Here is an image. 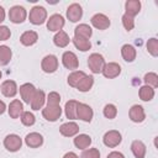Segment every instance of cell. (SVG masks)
Masks as SVG:
<instances>
[{"label": "cell", "mask_w": 158, "mask_h": 158, "mask_svg": "<svg viewBox=\"0 0 158 158\" xmlns=\"http://www.w3.org/2000/svg\"><path fill=\"white\" fill-rule=\"evenodd\" d=\"M131 151H132L135 158H144V157H146L147 148H146V144H144L142 141L135 139V141L131 143Z\"/></svg>", "instance_id": "cell-25"}, {"label": "cell", "mask_w": 158, "mask_h": 158, "mask_svg": "<svg viewBox=\"0 0 158 158\" xmlns=\"http://www.w3.org/2000/svg\"><path fill=\"white\" fill-rule=\"evenodd\" d=\"M143 80H144L146 85H149V86H152L153 89H156V88L158 86V75H157L156 73H153V72L146 73Z\"/></svg>", "instance_id": "cell-37"}, {"label": "cell", "mask_w": 158, "mask_h": 158, "mask_svg": "<svg viewBox=\"0 0 158 158\" xmlns=\"http://www.w3.org/2000/svg\"><path fill=\"white\" fill-rule=\"evenodd\" d=\"M77 100H68L64 105V114L65 117L69 120H77V106H78Z\"/></svg>", "instance_id": "cell-28"}, {"label": "cell", "mask_w": 158, "mask_h": 158, "mask_svg": "<svg viewBox=\"0 0 158 158\" xmlns=\"http://www.w3.org/2000/svg\"><path fill=\"white\" fill-rule=\"evenodd\" d=\"M80 158H100V152L98 148H86L81 152Z\"/></svg>", "instance_id": "cell-39"}, {"label": "cell", "mask_w": 158, "mask_h": 158, "mask_svg": "<svg viewBox=\"0 0 158 158\" xmlns=\"http://www.w3.org/2000/svg\"><path fill=\"white\" fill-rule=\"evenodd\" d=\"M4 20H5V10H4V7L0 5V23H1Z\"/></svg>", "instance_id": "cell-45"}, {"label": "cell", "mask_w": 158, "mask_h": 158, "mask_svg": "<svg viewBox=\"0 0 158 158\" xmlns=\"http://www.w3.org/2000/svg\"><path fill=\"white\" fill-rule=\"evenodd\" d=\"M44 101H46V94L43 90H36L30 105H31V109L35 110V111H38L40 109H43V105H44Z\"/></svg>", "instance_id": "cell-20"}, {"label": "cell", "mask_w": 158, "mask_h": 158, "mask_svg": "<svg viewBox=\"0 0 158 158\" xmlns=\"http://www.w3.org/2000/svg\"><path fill=\"white\" fill-rule=\"evenodd\" d=\"M11 57H12V52L10 49V47L2 44L0 46V65L4 67V65H7L11 60Z\"/></svg>", "instance_id": "cell-32"}, {"label": "cell", "mask_w": 158, "mask_h": 158, "mask_svg": "<svg viewBox=\"0 0 158 158\" xmlns=\"http://www.w3.org/2000/svg\"><path fill=\"white\" fill-rule=\"evenodd\" d=\"M41 68L44 73H54L58 69V58L54 54H47L41 62Z\"/></svg>", "instance_id": "cell-7"}, {"label": "cell", "mask_w": 158, "mask_h": 158, "mask_svg": "<svg viewBox=\"0 0 158 158\" xmlns=\"http://www.w3.org/2000/svg\"><path fill=\"white\" fill-rule=\"evenodd\" d=\"M121 141H122V136H121V133H120L117 130H110V131H107V132L104 135V137H102L104 144H105L106 147H109V148H115V147H117V146L121 143Z\"/></svg>", "instance_id": "cell-4"}, {"label": "cell", "mask_w": 158, "mask_h": 158, "mask_svg": "<svg viewBox=\"0 0 158 158\" xmlns=\"http://www.w3.org/2000/svg\"><path fill=\"white\" fill-rule=\"evenodd\" d=\"M65 25V20L60 14H53L47 20V30L51 32H59Z\"/></svg>", "instance_id": "cell-5"}, {"label": "cell", "mask_w": 158, "mask_h": 158, "mask_svg": "<svg viewBox=\"0 0 158 158\" xmlns=\"http://www.w3.org/2000/svg\"><path fill=\"white\" fill-rule=\"evenodd\" d=\"M141 11V1L139 0H127L125 2V15L130 17H135Z\"/></svg>", "instance_id": "cell-21"}, {"label": "cell", "mask_w": 158, "mask_h": 158, "mask_svg": "<svg viewBox=\"0 0 158 158\" xmlns=\"http://www.w3.org/2000/svg\"><path fill=\"white\" fill-rule=\"evenodd\" d=\"M38 41V35L36 31H25L21 36H20V42L22 46H26V47H30V46H33L36 42Z\"/></svg>", "instance_id": "cell-22"}, {"label": "cell", "mask_w": 158, "mask_h": 158, "mask_svg": "<svg viewBox=\"0 0 158 158\" xmlns=\"http://www.w3.org/2000/svg\"><path fill=\"white\" fill-rule=\"evenodd\" d=\"M102 114L106 118L109 120H112L117 116V107L114 105V104H106L104 106V110H102Z\"/></svg>", "instance_id": "cell-35"}, {"label": "cell", "mask_w": 158, "mask_h": 158, "mask_svg": "<svg viewBox=\"0 0 158 158\" xmlns=\"http://www.w3.org/2000/svg\"><path fill=\"white\" fill-rule=\"evenodd\" d=\"M25 143L30 148H38L43 144V136L38 132H30L25 137Z\"/></svg>", "instance_id": "cell-18"}, {"label": "cell", "mask_w": 158, "mask_h": 158, "mask_svg": "<svg viewBox=\"0 0 158 158\" xmlns=\"http://www.w3.org/2000/svg\"><path fill=\"white\" fill-rule=\"evenodd\" d=\"M27 17V11L23 6L15 5L9 10V20L12 23H22Z\"/></svg>", "instance_id": "cell-3"}, {"label": "cell", "mask_w": 158, "mask_h": 158, "mask_svg": "<svg viewBox=\"0 0 158 158\" xmlns=\"http://www.w3.org/2000/svg\"><path fill=\"white\" fill-rule=\"evenodd\" d=\"M105 65V59L102 54L100 53H91L88 57V67L94 74H99L102 72V68Z\"/></svg>", "instance_id": "cell-2"}, {"label": "cell", "mask_w": 158, "mask_h": 158, "mask_svg": "<svg viewBox=\"0 0 158 158\" xmlns=\"http://www.w3.org/2000/svg\"><path fill=\"white\" fill-rule=\"evenodd\" d=\"M138 95L142 101H151L154 98V89L149 85H143L139 88Z\"/></svg>", "instance_id": "cell-33"}, {"label": "cell", "mask_w": 158, "mask_h": 158, "mask_svg": "<svg viewBox=\"0 0 158 158\" xmlns=\"http://www.w3.org/2000/svg\"><path fill=\"white\" fill-rule=\"evenodd\" d=\"M5 110H6V104L2 100H0V115H2L5 112Z\"/></svg>", "instance_id": "cell-44"}, {"label": "cell", "mask_w": 158, "mask_h": 158, "mask_svg": "<svg viewBox=\"0 0 158 158\" xmlns=\"http://www.w3.org/2000/svg\"><path fill=\"white\" fill-rule=\"evenodd\" d=\"M121 21H122V25H123V27H125L126 31L133 30V27H135V20H133V17H130V16H127V15L123 14L122 17H121Z\"/></svg>", "instance_id": "cell-40"}, {"label": "cell", "mask_w": 158, "mask_h": 158, "mask_svg": "<svg viewBox=\"0 0 158 158\" xmlns=\"http://www.w3.org/2000/svg\"><path fill=\"white\" fill-rule=\"evenodd\" d=\"M93 85H94V77L93 75H85L80 80V83L77 85V89L81 93H86L93 88Z\"/></svg>", "instance_id": "cell-31"}, {"label": "cell", "mask_w": 158, "mask_h": 158, "mask_svg": "<svg viewBox=\"0 0 158 158\" xmlns=\"http://www.w3.org/2000/svg\"><path fill=\"white\" fill-rule=\"evenodd\" d=\"M1 77H2V73H1V70H0V79H1Z\"/></svg>", "instance_id": "cell-46"}, {"label": "cell", "mask_w": 158, "mask_h": 158, "mask_svg": "<svg viewBox=\"0 0 158 158\" xmlns=\"http://www.w3.org/2000/svg\"><path fill=\"white\" fill-rule=\"evenodd\" d=\"M10 36H11L10 28H9L7 26L1 25V26H0V41H6V40L10 38Z\"/></svg>", "instance_id": "cell-41"}, {"label": "cell", "mask_w": 158, "mask_h": 158, "mask_svg": "<svg viewBox=\"0 0 158 158\" xmlns=\"http://www.w3.org/2000/svg\"><path fill=\"white\" fill-rule=\"evenodd\" d=\"M93 116H94V111H93V109L88 104L78 102V106H77V118L81 120L84 122H91Z\"/></svg>", "instance_id": "cell-8"}, {"label": "cell", "mask_w": 158, "mask_h": 158, "mask_svg": "<svg viewBox=\"0 0 158 158\" xmlns=\"http://www.w3.org/2000/svg\"><path fill=\"white\" fill-rule=\"evenodd\" d=\"M128 116H130V120L132 122H136V123H141L144 121L146 118V112H144V109L143 106L141 105H132L130 111H128Z\"/></svg>", "instance_id": "cell-13"}, {"label": "cell", "mask_w": 158, "mask_h": 158, "mask_svg": "<svg viewBox=\"0 0 158 158\" xmlns=\"http://www.w3.org/2000/svg\"><path fill=\"white\" fill-rule=\"evenodd\" d=\"M72 42L75 46V48L81 51V52H86V51H89L91 48L90 40H85V38H80V37H73Z\"/></svg>", "instance_id": "cell-30"}, {"label": "cell", "mask_w": 158, "mask_h": 158, "mask_svg": "<svg viewBox=\"0 0 158 158\" xmlns=\"http://www.w3.org/2000/svg\"><path fill=\"white\" fill-rule=\"evenodd\" d=\"M106 158H125V156L121 153V152H117V151H112L107 154Z\"/></svg>", "instance_id": "cell-42"}, {"label": "cell", "mask_w": 158, "mask_h": 158, "mask_svg": "<svg viewBox=\"0 0 158 158\" xmlns=\"http://www.w3.org/2000/svg\"><path fill=\"white\" fill-rule=\"evenodd\" d=\"M101 74L107 79H114L121 74V65L116 62H109L105 63Z\"/></svg>", "instance_id": "cell-10"}, {"label": "cell", "mask_w": 158, "mask_h": 158, "mask_svg": "<svg viewBox=\"0 0 158 158\" xmlns=\"http://www.w3.org/2000/svg\"><path fill=\"white\" fill-rule=\"evenodd\" d=\"M20 120H21L22 125H23V126H27V127L33 126L35 122H36L35 115H33L32 112H30V111H23V112L21 114V116H20Z\"/></svg>", "instance_id": "cell-34"}, {"label": "cell", "mask_w": 158, "mask_h": 158, "mask_svg": "<svg viewBox=\"0 0 158 158\" xmlns=\"http://www.w3.org/2000/svg\"><path fill=\"white\" fill-rule=\"evenodd\" d=\"M63 158H79L74 152H67L64 156H63Z\"/></svg>", "instance_id": "cell-43"}, {"label": "cell", "mask_w": 158, "mask_h": 158, "mask_svg": "<svg viewBox=\"0 0 158 158\" xmlns=\"http://www.w3.org/2000/svg\"><path fill=\"white\" fill-rule=\"evenodd\" d=\"M121 56L123 58L125 62L127 63H131L136 59V56H137V52H136V48L132 46V44H123L121 47Z\"/></svg>", "instance_id": "cell-24"}, {"label": "cell", "mask_w": 158, "mask_h": 158, "mask_svg": "<svg viewBox=\"0 0 158 158\" xmlns=\"http://www.w3.org/2000/svg\"><path fill=\"white\" fill-rule=\"evenodd\" d=\"M42 116L49 122H56L62 116L60 105H58V106H48L47 105L44 109H42Z\"/></svg>", "instance_id": "cell-9"}, {"label": "cell", "mask_w": 158, "mask_h": 158, "mask_svg": "<svg viewBox=\"0 0 158 158\" xmlns=\"http://www.w3.org/2000/svg\"><path fill=\"white\" fill-rule=\"evenodd\" d=\"M147 51L149 52V54L152 57H157L158 56V40L156 37H152L147 41Z\"/></svg>", "instance_id": "cell-36"}, {"label": "cell", "mask_w": 158, "mask_h": 158, "mask_svg": "<svg viewBox=\"0 0 158 158\" xmlns=\"http://www.w3.org/2000/svg\"><path fill=\"white\" fill-rule=\"evenodd\" d=\"M91 36H93V30L86 23H79L74 28V37H80V38L90 40Z\"/></svg>", "instance_id": "cell-23"}, {"label": "cell", "mask_w": 158, "mask_h": 158, "mask_svg": "<svg viewBox=\"0 0 158 158\" xmlns=\"http://www.w3.org/2000/svg\"><path fill=\"white\" fill-rule=\"evenodd\" d=\"M90 22H91V25L95 27V28H98V30H106V28H109L110 27V20H109V17L106 16V15H104V14H95L91 19H90Z\"/></svg>", "instance_id": "cell-15"}, {"label": "cell", "mask_w": 158, "mask_h": 158, "mask_svg": "<svg viewBox=\"0 0 158 158\" xmlns=\"http://www.w3.org/2000/svg\"><path fill=\"white\" fill-rule=\"evenodd\" d=\"M7 111H9V116L11 118H19L21 116V114L23 112V104L19 99H14L9 104Z\"/></svg>", "instance_id": "cell-19"}, {"label": "cell", "mask_w": 158, "mask_h": 158, "mask_svg": "<svg viewBox=\"0 0 158 158\" xmlns=\"http://www.w3.org/2000/svg\"><path fill=\"white\" fill-rule=\"evenodd\" d=\"M36 90H37V89H36L35 85L31 84V83H25V84H22V85L20 86V95H21V99L23 100V102L30 104L31 100H32V98H33V95H35V93H36Z\"/></svg>", "instance_id": "cell-17"}, {"label": "cell", "mask_w": 158, "mask_h": 158, "mask_svg": "<svg viewBox=\"0 0 158 158\" xmlns=\"http://www.w3.org/2000/svg\"><path fill=\"white\" fill-rule=\"evenodd\" d=\"M73 142H74V146L77 148L84 151L91 144V137L89 135H85V133H79V135L75 136Z\"/></svg>", "instance_id": "cell-26"}, {"label": "cell", "mask_w": 158, "mask_h": 158, "mask_svg": "<svg viewBox=\"0 0 158 158\" xmlns=\"http://www.w3.org/2000/svg\"><path fill=\"white\" fill-rule=\"evenodd\" d=\"M83 16V9L78 2H73L67 7V19L70 22H78Z\"/></svg>", "instance_id": "cell-12"}, {"label": "cell", "mask_w": 158, "mask_h": 158, "mask_svg": "<svg viewBox=\"0 0 158 158\" xmlns=\"http://www.w3.org/2000/svg\"><path fill=\"white\" fill-rule=\"evenodd\" d=\"M48 106H58L60 104V95L57 91H51L46 98Z\"/></svg>", "instance_id": "cell-38"}, {"label": "cell", "mask_w": 158, "mask_h": 158, "mask_svg": "<svg viewBox=\"0 0 158 158\" xmlns=\"http://www.w3.org/2000/svg\"><path fill=\"white\" fill-rule=\"evenodd\" d=\"M59 132L64 137H74L79 133V126L74 121H68L60 125Z\"/></svg>", "instance_id": "cell-14"}, {"label": "cell", "mask_w": 158, "mask_h": 158, "mask_svg": "<svg viewBox=\"0 0 158 158\" xmlns=\"http://www.w3.org/2000/svg\"><path fill=\"white\" fill-rule=\"evenodd\" d=\"M4 146L9 152H17L22 147V139L19 135L10 133L4 139Z\"/></svg>", "instance_id": "cell-6"}, {"label": "cell", "mask_w": 158, "mask_h": 158, "mask_svg": "<svg viewBox=\"0 0 158 158\" xmlns=\"http://www.w3.org/2000/svg\"><path fill=\"white\" fill-rule=\"evenodd\" d=\"M69 42H70V38H69V36H68V33L65 32V31H59V32H57L56 35H54V37H53V43L57 46V47H59V48H64V47H67L68 44H69Z\"/></svg>", "instance_id": "cell-27"}, {"label": "cell", "mask_w": 158, "mask_h": 158, "mask_svg": "<svg viewBox=\"0 0 158 158\" xmlns=\"http://www.w3.org/2000/svg\"><path fill=\"white\" fill-rule=\"evenodd\" d=\"M0 90H1V94L4 96H6V98H14L17 94L19 88H17L16 81H14V80H5V81L1 83Z\"/></svg>", "instance_id": "cell-16"}, {"label": "cell", "mask_w": 158, "mask_h": 158, "mask_svg": "<svg viewBox=\"0 0 158 158\" xmlns=\"http://www.w3.org/2000/svg\"><path fill=\"white\" fill-rule=\"evenodd\" d=\"M28 20L32 25L40 26L42 23H44L47 21V10L43 6L36 5L30 10V15H28Z\"/></svg>", "instance_id": "cell-1"}, {"label": "cell", "mask_w": 158, "mask_h": 158, "mask_svg": "<svg viewBox=\"0 0 158 158\" xmlns=\"http://www.w3.org/2000/svg\"><path fill=\"white\" fill-rule=\"evenodd\" d=\"M86 74L83 72V70H73L69 75H68V78H67V83L69 84V86H72V88H77V85L80 83V80L85 77Z\"/></svg>", "instance_id": "cell-29"}, {"label": "cell", "mask_w": 158, "mask_h": 158, "mask_svg": "<svg viewBox=\"0 0 158 158\" xmlns=\"http://www.w3.org/2000/svg\"><path fill=\"white\" fill-rule=\"evenodd\" d=\"M62 63H63V65L67 69H70V70H75L79 67V60H78L77 54L74 52H70V51H65L63 53V56H62Z\"/></svg>", "instance_id": "cell-11"}]
</instances>
